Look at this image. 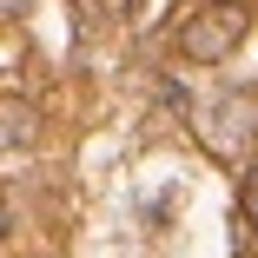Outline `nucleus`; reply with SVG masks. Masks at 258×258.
I'll use <instances>...</instances> for the list:
<instances>
[{
	"mask_svg": "<svg viewBox=\"0 0 258 258\" xmlns=\"http://www.w3.org/2000/svg\"><path fill=\"white\" fill-rule=\"evenodd\" d=\"M245 7L238 0H205V7L179 27V53L192 60V67H219V60H232L238 53V40H245Z\"/></svg>",
	"mask_w": 258,
	"mask_h": 258,
	"instance_id": "f257e3e1",
	"label": "nucleus"
},
{
	"mask_svg": "<svg viewBox=\"0 0 258 258\" xmlns=\"http://www.w3.org/2000/svg\"><path fill=\"white\" fill-rule=\"evenodd\" d=\"M199 139L219 152V159H238V152L258 139V93L251 86H225L199 106Z\"/></svg>",
	"mask_w": 258,
	"mask_h": 258,
	"instance_id": "f03ea898",
	"label": "nucleus"
},
{
	"mask_svg": "<svg viewBox=\"0 0 258 258\" xmlns=\"http://www.w3.org/2000/svg\"><path fill=\"white\" fill-rule=\"evenodd\" d=\"M33 139V106L27 99H0V152H14Z\"/></svg>",
	"mask_w": 258,
	"mask_h": 258,
	"instance_id": "7ed1b4c3",
	"label": "nucleus"
},
{
	"mask_svg": "<svg viewBox=\"0 0 258 258\" xmlns=\"http://www.w3.org/2000/svg\"><path fill=\"white\" fill-rule=\"evenodd\" d=\"M238 199H245V219L258 225V159L245 166V179H238Z\"/></svg>",
	"mask_w": 258,
	"mask_h": 258,
	"instance_id": "20e7f679",
	"label": "nucleus"
},
{
	"mask_svg": "<svg viewBox=\"0 0 258 258\" xmlns=\"http://www.w3.org/2000/svg\"><path fill=\"white\" fill-rule=\"evenodd\" d=\"M27 7H33V0H0V20H20Z\"/></svg>",
	"mask_w": 258,
	"mask_h": 258,
	"instance_id": "39448f33",
	"label": "nucleus"
},
{
	"mask_svg": "<svg viewBox=\"0 0 258 258\" xmlns=\"http://www.w3.org/2000/svg\"><path fill=\"white\" fill-rule=\"evenodd\" d=\"M0 238H7V199H0Z\"/></svg>",
	"mask_w": 258,
	"mask_h": 258,
	"instance_id": "423d86ee",
	"label": "nucleus"
}]
</instances>
